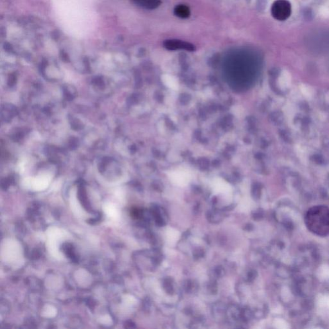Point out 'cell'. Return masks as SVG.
Returning <instances> with one entry per match:
<instances>
[{"label":"cell","instance_id":"6da1fadb","mask_svg":"<svg viewBox=\"0 0 329 329\" xmlns=\"http://www.w3.org/2000/svg\"><path fill=\"white\" fill-rule=\"evenodd\" d=\"M306 223L312 232L325 235L329 233V209L326 207H315L307 214Z\"/></svg>","mask_w":329,"mask_h":329},{"label":"cell","instance_id":"7a4b0ae2","mask_svg":"<svg viewBox=\"0 0 329 329\" xmlns=\"http://www.w3.org/2000/svg\"><path fill=\"white\" fill-rule=\"evenodd\" d=\"M291 14V5L287 0H276L271 7V14L275 19L284 21Z\"/></svg>","mask_w":329,"mask_h":329},{"label":"cell","instance_id":"3957f363","mask_svg":"<svg viewBox=\"0 0 329 329\" xmlns=\"http://www.w3.org/2000/svg\"><path fill=\"white\" fill-rule=\"evenodd\" d=\"M163 44V46L169 50H184L190 52L195 50V46L192 43L179 39H167L164 41Z\"/></svg>","mask_w":329,"mask_h":329},{"label":"cell","instance_id":"277c9868","mask_svg":"<svg viewBox=\"0 0 329 329\" xmlns=\"http://www.w3.org/2000/svg\"><path fill=\"white\" fill-rule=\"evenodd\" d=\"M133 1L138 6L147 10L157 9L161 4V0H133Z\"/></svg>","mask_w":329,"mask_h":329},{"label":"cell","instance_id":"5b68a950","mask_svg":"<svg viewBox=\"0 0 329 329\" xmlns=\"http://www.w3.org/2000/svg\"><path fill=\"white\" fill-rule=\"evenodd\" d=\"M174 13L177 17L182 19H186L190 17V8L187 5L180 4L174 8Z\"/></svg>","mask_w":329,"mask_h":329},{"label":"cell","instance_id":"8992f818","mask_svg":"<svg viewBox=\"0 0 329 329\" xmlns=\"http://www.w3.org/2000/svg\"><path fill=\"white\" fill-rule=\"evenodd\" d=\"M222 215L221 214L219 213V211H209L207 214V217H208V219L210 222H217L222 220Z\"/></svg>","mask_w":329,"mask_h":329},{"label":"cell","instance_id":"52a82bcc","mask_svg":"<svg viewBox=\"0 0 329 329\" xmlns=\"http://www.w3.org/2000/svg\"><path fill=\"white\" fill-rule=\"evenodd\" d=\"M163 287L167 293L172 294L174 292V285L171 278H167L163 280Z\"/></svg>","mask_w":329,"mask_h":329},{"label":"cell","instance_id":"ba28073f","mask_svg":"<svg viewBox=\"0 0 329 329\" xmlns=\"http://www.w3.org/2000/svg\"><path fill=\"white\" fill-rule=\"evenodd\" d=\"M184 288L187 292L188 293H193L197 289V285L196 283H194L192 281L187 280L184 283Z\"/></svg>","mask_w":329,"mask_h":329},{"label":"cell","instance_id":"9c48e42d","mask_svg":"<svg viewBox=\"0 0 329 329\" xmlns=\"http://www.w3.org/2000/svg\"><path fill=\"white\" fill-rule=\"evenodd\" d=\"M320 275L323 278H329V266H323L320 270Z\"/></svg>","mask_w":329,"mask_h":329},{"label":"cell","instance_id":"30bf717a","mask_svg":"<svg viewBox=\"0 0 329 329\" xmlns=\"http://www.w3.org/2000/svg\"><path fill=\"white\" fill-rule=\"evenodd\" d=\"M223 273H224V270L222 269V267H217L216 269L214 271V274L217 277H221V276L223 275Z\"/></svg>","mask_w":329,"mask_h":329}]
</instances>
